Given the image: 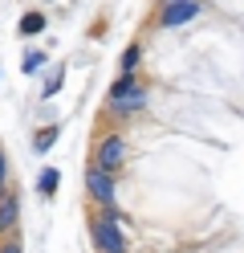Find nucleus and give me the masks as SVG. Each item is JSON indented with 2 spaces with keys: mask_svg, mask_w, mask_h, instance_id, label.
I'll return each instance as SVG.
<instances>
[{
  "mask_svg": "<svg viewBox=\"0 0 244 253\" xmlns=\"http://www.w3.org/2000/svg\"><path fill=\"white\" fill-rule=\"evenodd\" d=\"M0 188H8V155L0 151Z\"/></svg>",
  "mask_w": 244,
  "mask_h": 253,
  "instance_id": "13",
  "label": "nucleus"
},
{
  "mask_svg": "<svg viewBox=\"0 0 244 253\" xmlns=\"http://www.w3.org/2000/svg\"><path fill=\"white\" fill-rule=\"evenodd\" d=\"M45 61H49V57H45L41 49H29V53L21 57V66H25V74H37V70L45 66Z\"/></svg>",
  "mask_w": 244,
  "mask_h": 253,
  "instance_id": "11",
  "label": "nucleus"
},
{
  "mask_svg": "<svg viewBox=\"0 0 244 253\" xmlns=\"http://www.w3.org/2000/svg\"><path fill=\"white\" fill-rule=\"evenodd\" d=\"M146 102H151V94H146V86H126V90H110V102L106 110H114V115H135V110H142Z\"/></svg>",
  "mask_w": 244,
  "mask_h": 253,
  "instance_id": "5",
  "label": "nucleus"
},
{
  "mask_svg": "<svg viewBox=\"0 0 244 253\" xmlns=\"http://www.w3.org/2000/svg\"><path fill=\"white\" fill-rule=\"evenodd\" d=\"M0 253H25V245L12 237V241H4V245H0Z\"/></svg>",
  "mask_w": 244,
  "mask_h": 253,
  "instance_id": "14",
  "label": "nucleus"
},
{
  "mask_svg": "<svg viewBox=\"0 0 244 253\" xmlns=\"http://www.w3.org/2000/svg\"><path fill=\"white\" fill-rule=\"evenodd\" d=\"M16 225H21V196L0 188V233H16Z\"/></svg>",
  "mask_w": 244,
  "mask_h": 253,
  "instance_id": "6",
  "label": "nucleus"
},
{
  "mask_svg": "<svg viewBox=\"0 0 244 253\" xmlns=\"http://www.w3.org/2000/svg\"><path fill=\"white\" fill-rule=\"evenodd\" d=\"M61 78H65V70H61V66H53V74L45 78V98H53V94L61 90Z\"/></svg>",
  "mask_w": 244,
  "mask_h": 253,
  "instance_id": "12",
  "label": "nucleus"
},
{
  "mask_svg": "<svg viewBox=\"0 0 244 253\" xmlns=\"http://www.w3.org/2000/svg\"><path fill=\"white\" fill-rule=\"evenodd\" d=\"M57 188H61V171H57V168H45L41 180H37V192H41V196H53Z\"/></svg>",
  "mask_w": 244,
  "mask_h": 253,
  "instance_id": "7",
  "label": "nucleus"
},
{
  "mask_svg": "<svg viewBox=\"0 0 244 253\" xmlns=\"http://www.w3.org/2000/svg\"><path fill=\"white\" fill-rule=\"evenodd\" d=\"M86 192H90V200L94 204H118V188H114V176L110 171H102L98 164H90L86 168Z\"/></svg>",
  "mask_w": 244,
  "mask_h": 253,
  "instance_id": "2",
  "label": "nucleus"
},
{
  "mask_svg": "<svg viewBox=\"0 0 244 253\" xmlns=\"http://www.w3.org/2000/svg\"><path fill=\"white\" fill-rule=\"evenodd\" d=\"M57 139H61V126H45V131H37V139H33V147H37V151L45 155L49 147L57 143Z\"/></svg>",
  "mask_w": 244,
  "mask_h": 253,
  "instance_id": "10",
  "label": "nucleus"
},
{
  "mask_svg": "<svg viewBox=\"0 0 244 253\" xmlns=\"http://www.w3.org/2000/svg\"><path fill=\"white\" fill-rule=\"evenodd\" d=\"M94 164L102 168V171H110V176H118V171H122V164H126V139L106 135L102 143L94 147Z\"/></svg>",
  "mask_w": 244,
  "mask_h": 253,
  "instance_id": "3",
  "label": "nucleus"
},
{
  "mask_svg": "<svg viewBox=\"0 0 244 253\" xmlns=\"http://www.w3.org/2000/svg\"><path fill=\"white\" fill-rule=\"evenodd\" d=\"M45 29V12H25L21 17V37H37Z\"/></svg>",
  "mask_w": 244,
  "mask_h": 253,
  "instance_id": "8",
  "label": "nucleus"
},
{
  "mask_svg": "<svg viewBox=\"0 0 244 253\" xmlns=\"http://www.w3.org/2000/svg\"><path fill=\"white\" fill-rule=\"evenodd\" d=\"M90 225V241L98 253H126V237H122V212L118 204H106L98 216L86 220Z\"/></svg>",
  "mask_w": 244,
  "mask_h": 253,
  "instance_id": "1",
  "label": "nucleus"
},
{
  "mask_svg": "<svg viewBox=\"0 0 244 253\" xmlns=\"http://www.w3.org/2000/svg\"><path fill=\"white\" fill-rule=\"evenodd\" d=\"M195 17H200V0H171V4H159V29H183Z\"/></svg>",
  "mask_w": 244,
  "mask_h": 253,
  "instance_id": "4",
  "label": "nucleus"
},
{
  "mask_svg": "<svg viewBox=\"0 0 244 253\" xmlns=\"http://www.w3.org/2000/svg\"><path fill=\"white\" fill-rule=\"evenodd\" d=\"M139 61H142V49H139V45H126L122 57H118V70H122V74H135Z\"/></svg>",
  "mask_w": 244,
  "mask_h": 253,
  "instance_id": "9",
  "label": "nucleus"
},
{
  "mask_svg": "<svg viewBox=\"0 0 244 253\" xmlns=\"http://www.w3.org/2000/svg\"><path fill=\"white\" fill-rule=\"evenodd\" d=\"M159 4H171V0H159Z\"/></svg>",
  "mask_w": 244,
  "mask_h": 253,
  "instance_id": "15",
  "label": "nucleus"
}]
</instances>
